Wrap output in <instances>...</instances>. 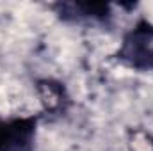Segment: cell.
Wrapping results in <instances>:
<instances>
[{
    "instance_id": "cell-1",
    "label": "cell",
    "mask_w": 153,
    "mask_h": 151,
    "mask_svg": "<svg viewBox=\"0 0 153 151\" xmlns=\"http://www.w3.org/2000/svg\"><path fill=\"white\" fill-rule=\"evenodd\" d=\"M119 59L126 64L150 70L153 68V27L148 21H139L137 27L125 38L119 50Z\"/></svg>"
},
{
    "instance_id": "cell-2",
    "label": "cell",
    "mask_w": 153,
    "mask_h": 151,
    "mask_svg": "<svg viewBox=\"0 0 153 151\" xmlns=\"http://www.w3.org/2000/svg\"><path fill=\"white\" fill-rule=\"evenodd\" d=\"M36 132V119H16L2 123L0 128V151H30Z\"/></svg>"
},
{
    "instance_id": "cell-3",
    "label": "cell",
    "mask_w": 153,
    "mask_h": 151,
    "mask_svg": "<svg viewBox=\"0 0 153 151\" xmlns=\"http://www.w3.org/2000/svg\"><path fill=\"white\" fill-rule=\"evenodd\" d=\"M39 96H41V101L45 105L46 110H59L62 107V101H64V89L55 84V82H39L38 85Z\"/></svg>"
}]
</instances>
